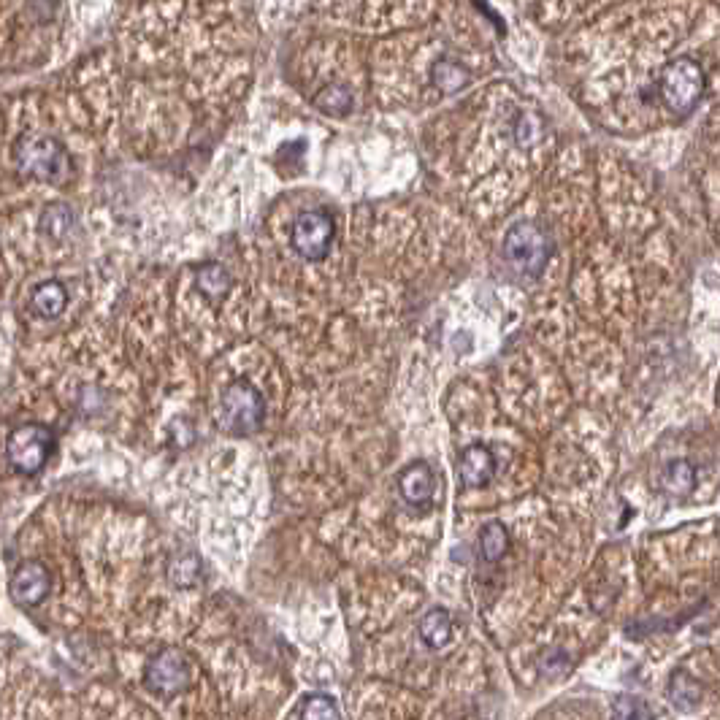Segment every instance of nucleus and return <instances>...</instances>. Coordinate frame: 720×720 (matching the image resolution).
<instances>
[{"mask_svg": "<svg viewBox=\"0 0 720 720\" xmlns=\"http://www.w3.org/2000/svg\"><path fill=\"white\" fill-rule=\"evenodd\" d=\"M501 255L520 277H542L547 260L553 255V241L547 231L534 220L515 222L504 236Z\"/></svg>", "mask_w": 720, "mask_h": 720, "instance_id": "nucleus-1", "label": "nucleus"}, {"mask_svg": "<svg viewBox=\"0 0 720 720\" xmlns=\"http://www.w3.org/2000/svg\"><path fill=\"white\" fill-rule=\"evenodd\" d=\"M704 71L702 65L693 63L691 57H677L664 65L658 76V93L661 101L674 114H688L704 95Z\"/></svg>", "mask_w": 720, "mask_h": 720, "instance_id": "nucleus-2", "label": "nucleus"}, {"mask_svg": "<svg viewBox=\"0 0 720 720\" xmlns=\"http://www.w3.org/2000/svg\"><path fill=\"white\" fill-rule=\"evenodd\" d=\"M17 166L41 182H60L71 171L63 144L44 133H28L17 144Z\"/></svg>", "mask_w": 720, "mask_h": 720, "instance_id": "nucleus-3", "label": "nucleus"}, {"mask_svg": "<svg viewBox=\"0 0 720 720\" xmlns=\"http://www.w3.org/2000/svg\"><path fill=\"white\" fill-rule=\"evenodd\" d=\"M266 420V404L258 390L247 382H233L220 398V425L222 431L236 436L255 434Z\"/></svg>", "mask_w": 720, "mask_h": 720, "instance_id": "nucleus-4", "label": "nucleus"}, {"mask_svg": "<svg viewBox=\"0 0 720 720\" xmlns=\"http://www.w3.org/2000/svg\"><path fill=\"white\" fill-rule=\"evenodd\" d=\"M55 434L47 425L41 423H25L14 428L6 442V458H9L11 469L19 474H36L44 469L49 455L55 453Z\"/></svg>", "mask_w": 720, "mask_h": 720, "instance_id": "nucleus-5", "label": "nucleus"}, {"mask_svg": "<svg viewBox=\"0 0 720 720\" xmlns=\"http://www.w3.org/2000/svg\"><path fill=\"white\" fill-rule=\"evenodd\" d=\"M144 683L157 696H176L193 683V661L182 650H160L149 658Z\"/></svg>", "mask_w": 720, "mask_h": 720, "instance_id": "nucleus-6", "label": "nucleus"}, {"mask_svg": "<svg viewBox=\"0 0 720 720\" xmlns=\"http://www.w3.org/2000/svg\"><path fill=\"white\" fill-rule=\"evenodd\" d=\"M333 233H336V225H333V217L328 212H304L298 214L296 222H293V233H290V241H293V250L301 255L309 263H317V260L328 258L333 244Z\"/></svg>", "mask_w": 720, "mask_h": 720, "instance_id": "nucleus-7", "label": "nucleus"}, {"mask_svg": "<svg viewBox=\"0 0 720 720\" xmlns=\"http://www.w3.org/2000/svg\"><path fill=\"white\" fill-rule=\"evenodd\" d=\"M52 591V574L41 561L22 564L11 577V599L19 607H38Z\"/></svg>", "mask_w": 720, "mask_h": 720, "instance_id": "nucleus-8", "label": "nucleus"}, {"mask_svg": "<svg viewBox=\"0 0 720 720\" xmlns=\"http://www.w3.org/2000/svg\"><path fill=\"white\" fill-rule=\"evenodd\" d=\"M434 488V471H431V466L425 461L409 463L407 469L401 471V477H398V493H401V499L415 509H428L434 504Z\"/></svg>", "mask_w": 720, "mask_h": 720, "instance_id": "nucleus-9", "label": "nucleus"}, {"mask_svg": "<svg viewBox=\"0 0 720 720\" xmlns=\"http://www.w3.org/2000/svg\"><path fill=\"white\" fill-rule=\"evenodd\" d=\"M496 474V458L485 444H469L458 458V477L466 488H482Z\"/></svg>", "mask_w": 720, "mask_h": 720, "instance_id": "nucleus-10", "label": "nucleus"}, {"mask_svg": "<svg viewBox=\"0 0 720 720\" xmlns=\"http://www.w3.org/2000/svg\"><path fill=\"white\" fill-rule=\"evenodd\" d=\"M666 696L669 702L683 712H693L704 699V685L688 674L685 669H677V672L669 677V685H666Z\"/></svg>", "mask_w": 720, "mask_h": 720, "instance_id": "nucleus-11", "label": "nucleus"}, {"mask_svg": "<svg viewBox=\"0 0 720 720\" xmlns=\"http://www.w3.org/2000/svg\"><path fill=\"white\" fill-rule=\"evenodd\" d=\"M417 631H420V639L431 650H442L453 639V618H450V612L444 610V607H434V610L425 612Z\"/></svg>", "mask_w": 720, "mask_h": 720, "instance_id": "nucleus-12", "label": "nucleus"}, {"mask_svg": "<svg viewBox=\"0 0 720 720\" xmlns=\"http://www.w3.org/2000/svg\"><path fill=\"white\" fill-rule=\"evenodd\" d=\"M195 287L209 301H217V298H222L231 290V274H228V268L222 266V263L209 260V263H201V266L195 268Z\"/></svg>", "mask_w": 720, "mask_h": 720, "instance_id": "nucleus-13", "label": "nucleus"}, {"mask_svg": "<svg viewBox=\"0 0 720 720\" xmlns=\"http://www.w3.org/2000/svg\"><path fill=\"white\" fill-rule=\"evenodd\" d=\"M509 550V531L504 528L501 520H488L485 526L480 528V555L488 561V564H496L501 561Z\"/></svg>", "mask_w": 720, "mask_h": 720, "instance_id": "nucleus-14", "label": "nucleus"}, {"mask_svg": "<svg viewBox=\"0 0 720 720\" xmlns=\"http://www.w3.org/2000/svg\"><path fill=\"white\" fill-rule=\"evenodd\" d=\"M661 488L669 493V496H688L696 488V469H693L688 461H672L664 469V477H661Z\"/></svg>", "mask_w": 720, "mask_h": 720, "instance_id": "nucleus-15", "label": "nucleus"}, {"mask_svg": "<svg viewBox=\"0 0 720 720\" xmlns=\"http://www.w3.org/2000/svg\"><path fill=\"white\" fill-rule=\"evenodd\" d=\"M68 304V290L60 282H44L33 290V309L41 317H57Z\"/></svg>", "mask_w": 720, "mask_h": 720, "instance_id": "nucleus-16", "label": "nucleus"}, {"mask_svg": "<svg viewBox=\"0 0 720 720\" xmlns=\"http://www.w3.org/2000/svg\"><path fill=\"white\" fill-rule=\"evenodd\" d=\"M76 217L71 212V206L65 204H49L41 214V231L47 233L49 239H63L68 233L74 231Z\"/></svg>", "mask_w": 720, "mask_h": 720, "instance_id": "nucleus-17", "label": "nucleus"}, {"mask_svg": "<svg viewBox=\"0 0 720 720\" xmlns=\"http://www.w3.org/2000/svg\"><path fill=\"white\" fill-rule=\"evenodd\" d=\"M301 720H344L342 710L328 693H309L301 704Z\"/></svg>", "mask_w": 720, "mask_h": 720, "instance_id": "nucleus-18", "label": "nucleus"}, {"mask_svg": "<svg viewBox=\"0 0 720 720\" xmlns=\"http://www.w3.org/2000/svg\"><path fill=\"white\" fill-rule=\"evenodd\" d=\"M168 577H171L176 588H190V585H195V582L201 580V561H198V555H176L171 566H168Z\"/></svg>", "mask_w": 720, "mask_h": 720, "instance_id": "nucleus-19", "label": "nucleus"}, {"mask_svg": "<svg viewBox=\"0 0 720 720\" xmlns=\"http://www.w3.org/2000/svg\"><path fill=\"white\" fill-rule=\"evenodd\" d=\"M612 720H656V712L650 710L645 699L623 693L612 704Z\"/></svg>", "mask_w": 720, "mask_h": 720, "instance_id": "nucleus-20", "label": "nucleus"}, {"mask_svg": "<svg viewBox=\"0 0 720 720\" xmlns=\"http://www.w3.org/2000/svg\"><path fill=\"white\" fill-rule=\"evenodd\" d=\"M317 109L331 114V117H344L352 109V93L344 84H331L325 87L323 95L317 98Z\"/></svg>", "mask_w": 720, "mask_h": 720, "instance_id": "nucleus-21", "label": "nucleus"}, {"mask_svg": "<svg viewBox=\"0 0 720 720\" xmlns=\"http://www.w3.org/2000/svg\"><path fill=\"white\" fill-rule=\"evenodd\" d=\"M469 79V74L463 71L458 63H450V60H442V63L434 68V82L436 87H442L444 93H453L458 87H463Z\"/></svg>", "mask_w": 720, "mask_h": 720, "instance_id": "nucleus-22", "label": "nucleus"}, {"mask_svg": "<svg viewBox=\"0 0 720 720\" xmlns=\"http://www.w3.org/2000/svg\"><path fill=\"white\" fill-rule=\"evenodd\" d=\"M515 139L520 147H528L534 141L542 139V122L534 114H520L515 122Z\"/></svg>", "mask_w": 720, "mask_h": 720, "instance_id": "nucleus-23", "label": "nucleus"}]
</instances>
